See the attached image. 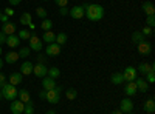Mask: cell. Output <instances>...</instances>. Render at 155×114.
Returning <instances> with one entry per match:
<instances>
[{
    "label": "cell",
    "instance_id": "cell-18",
    "mask_svg": "<svg viewBox=\"0 0 155 114\" xmlns=\"http://www.w3.org/2000/svg\"><path fill=\"white\" fill-rule=\"evenodd\" d=\"M143 109H144V112H147V114H152V112L155 111V100H153V97H149V99L146 100Z\"/></svg>",
    "mask_w": 155,
    "mask_h": 114
},
{
    "label": "cell",
    "instance_id": "cell-17",
    "mask_svg": "<svg viewBox=\"0 0 155 114\" xmlns=\"http://www.w3.org/2000/svg\"><path fill=\"white\" fill-rule=\"evenodd\" d=\"M150 69H155V66L152 65V63H140V66L137 68V72H140V74H143V75H146Z\"/></svg>",
    "mask_w": 155,
    "mask_h": 114
},
{
    "label": "cell",
    "instance_id": "cell-33",
    "mask_svg": "<svg viewBox=\"0 0 155 114\" xmlns=\"http://www.w3.org/2000/svg\"><path fill=\"white\" fill-rule=\"evenodd\" d=\"M31 34H33V32H31L30 29H20L17 35H19V39H20V40H23V39H30Z\"/></svg>",
    "mask_w": 155,
    "mask_h": 114
},
{
    "label": "cell",
    "instance_id": "cell-41",
    "mask_svg": "<svg viewBox=\"0 0 155 114\" xmlns=\"http://www.w3.org/2000/svg\"><path fill=\"white\" fill-rule=\"evenodd\" d=\"M59 14H61V16H68V8H67V6L59 8Z\"/></svg>",
    "mask_w": 155,
    "mask_h": 114
},
{
    "label": "cell",
    "instance_id": "cell-47",
    "mask_svg": "<svg viewBox=\"0 0 155 114\" xmlns=\"http://www.w3.org/2000/svg\"><path fill=\"white\" fill-rule=\"evenodd\" d=\"M39 97H41L42 100H45V99H47V91H45V90H42L41 93H39Z\"/></svg>",
    "mask_w": 155,
    "mask_h": 114
},
{
    "label": "cell",
    "instance_id": "cell-16",
    "mask_svg": "<svg viewBox=\"0 0 155 114\" xmlns=\"http://www.w3.org/2000/svg\"><path fill=\"white\" fill-rule=\"evenodd\" d=\"M33 66H34V65H33L31 62H28V60L23 62L22 66H20V74H22V75H30V74H33Z\"/></svg>",
    "mask_w": 155,
    "mask_h": 114
},
{
    "label": "cell",
    "instance_id": "cell-2",
    "mask_svg": "<svg viewBox=\"0 0 155 114\" xmlns=\"http://www.w3.org/2000/svg\"><path fill=\"white\" fill-rule=\"evenodd\" d=\"M0 93H2V97L6 99V100H16L17 97V88L14 85H11V83H5L0 86Z\"/></svg>",
    "mask_w": 155,
    "mask_h": 114
},
{
    "label": "cell",
    "instance_id": "cell-24",
    "mask_svg": "<svg viewBox=\"0 0 155 114\" xmlns=\"http://www.w3.org/2000/svg\"><path fill=\"white\" fill-rule=\"evenodd\" d=\"M19 60V54L16 51H8L6 56H5V62L6 63H16Z\"/></svg>",
    "mask_w": 155,
    "mask_h": 114
},
{
    "label": "cell",
    "instance_id": "cell-23",
    "mask_svg": "<svg viewBox=\"0 0 155 114\" xmlns=\"http://www.w3.org/2000/svg\"><path fill=\"white\" fill-rule=\"evenodd\" d=\"M9 83L14 85V86H17L19 83H22V74H20V72H12V74H9Z\"/></svg>",
    "mask_w": 155,
    "mask_h": 114
},
{
    "label": "cell",
    "instance_id": "cell-28",
    "mask_svg": "<svg viewBox=\"0 0 155 114\" xmlns=\"http://www.w3.org/2000/svg\"><path fill=\"white\" fill-rule=\"evenodd\" d=\"M130 39H132V42H134V43H137V45H138L141 40H144V35L141 34V31H134Z\"/></svg>",
    "mask_w": 155,
    "mask_h": 114
},
{
    "label": "cell",
    "instance_id": "cell-31",
    "mask_svg": "<svg viewBox=\"0 0 155 114\" xmlns=\"http://www.w3.org/2000/svg\"><path fill=\"white\" fill-rule=\"evenodd\" d=\"M23 114H34V103L31 102H27L25 103V108H23Z\"/></svg>",
    "mask_w": 155,
    "mask_h": 114
},
{
    "label": "cell",
    "instance_id": "cell-8",
    "mask_svg": "<svg viewBox=\"0 0 155 114\" xmlns=\"http://www.w3.org/2000/svg\"><path fill=\"white\" fill-rule=\"evenodd\" d=\"M30 49H31V51H36V53H39V51H41V49H42V40L41 39H39V37L37 35H33L31 34V37H30Z\"/></svg>",
    "mask_w": 155,
    "mask_h": 114
},
{
    "label": "cell",
    "instance_id": "cell-19",
    "mask_svg": "<svg viewBox=\"0 0 155 114\" xmlns=\"http://www.w3.org/2000/svg\"><path fill=\"white\" fill-rule=\"evenodd\" d=\"M17 97H19L20 102H23V103H27V102H30V100H31L28 90H25V88H22V90L17 91Z\"/></svg>",
    "mask_w": 155,
    "mask_h": 114
},
{
    "label": "cell",
    "instance_id": "cell-40",
    "mask_svg": "<svg viewBox=\"0 0 155 114\" xmlns=\"http://www.w3.org/2000/svg\"><path fill=\"white\" fill-rule=\"evenodd\" d=\"M54 3H56L59 8H64V6L68 5V0H54Z\"/></svg>",
    "mask_w": 155,
    "mask_h": 114
},
{
    "label": "cell",
    "instance_id": "cell-15",
    "mask_svg": "<svg viewBox=\"0 0 155 114\" xmlns=\"http://www.w3.org/2000/svg\"><path fill=\"white\" fill-rule=\"evenodd\" d=\"M135 85H137V88H138V91H141V93H146V91L149 90V83H147L143 77H137V79H135Z\"/></svg>",
    "mask_w": 155,
    "mask_h": 114
},
{
    "label": "cell",
    "instance_id": "cell-1",
    "mask_svg": "<svg viewBox=\"0 0 155 114\" xmlns=\"http://www.w3.org/2000/svg\"><path fill=\"white\" fill-rule=\"evenodd\" d=\"M104 16V8L98 3H88L85 6V17L90 22H98Z\"/></svg>",
    "mask_w": 155,
    "mask_h": 114
},
{
    "label": "cell",
    "instance_id": "cell-48",
    "mask_svg": "<svg viewBox=\"0 0 155 114\" xmlns=\"http://www.w3.org/2000/svg\"><path fill=\"white\" fill-rule=\"evenodd\" d=\"M28 28H30V29H36V25H34V22H31V23L28 25Z\"/></svg>",
    "mask_w": 155,
    "mask_h": 114
},
{
    "label": "cell",
    "instance_id": "cell-52",
    "mask_svg": "<svg viewBox=\"0 0 155 114\" xmlns=\"http://www.w3.org/2000/svg\"><path fill=\"white\" fill-rule=\"evenodd\" d=\"M0 56H2V46H0Z\"/></svg>",
    "mask_w": 155,
    "mask_h": 114
},
{
    "label": "cell",
    "instance_id": "cell-51",
    "mask_svg": "<svg viewBox=\"0 0 155 114\" xmlns=\"http://www.w3.org/2000/svg\"><path fill=\"white\" fill-rule=\"evenodd\" d=\"M2 68H3V60L0 59V69H2Z\"/></svg>",
    "mask_w": 155,
    "mask_h": 114
},
{
    "label": "cell",
    "instance_id": "cell-32",
    "mask_svg": "<svg viewBox=\"0 0 155 114\" xmlns=\"http://www.w3.org/2000/svg\"><path fill=\"white\" fill-rule=\"evenodd\" d=\"M30 53H31L30 46H22V48L19 49V51H17L19 57H28V56H30Z\"/></svg>",
    "mask_w": 155,
    "mask_h": 114
},
{
    "label": "cell",
    "instance_id": "cell-37",
    "mask_svg": "<svg viewBox=\"0 0 155 114\" xmlns=\"http://www.w3.org/2000/svg\"><path fill=\"white\" fill-rule=\"evenodd\" d=\"M141 34H143L144 37H150V35L153 34V28H150V26H146V25H144V28L141 29Z\"/></svg>",
    "mask_w": 155,
    "mask_h": 114
},
{
    "label": "cell",
    "instance_id": "cell-21",
    "mask_svg": "<svg viewBox=\"0 0 155 114\" xmlns=\"http://www.w3.org/2000/svg\"><path fill=\"white\" fill-rule=\"evenodd\" d=\"M2 32H5L6 35H11V34H16V25H14V23H11V22L5 23L3 26H2Z\"/></svg>",
    "mask_w": 155,
    "mask_h": 114
},
{
    "label": "cell",
    "instance_id": "cell-3",
    "mask_svg": "<svg viewBox=\"0 0 155 114\" xmlns=\"http://www.w3.org/2000/svg\"><path fill=\"white\" fill-rule=\"evenodd\" d=\"M61 93H62V86L56 85L54 90H50L47 91V102L51 103V105H58L59 100H61Z\"/></svg>",
    "mask_w": 155,
    "mask_h": 114
},
{
    "label": "cell",
    "instance_id": "cell-43",
    "mask_svg": "<svg viewBox=\"0 0 155 114\" xmlns=\"http://www.w3.org/2000/svg\"><path fill=\"white\" fill-rule=\"evenodd\" d=\"M5 83H6V75L3 72H0V86L5 85Z\"/></svg>",
    "mask_w": 155,
    "mask_h": 114
},
{
    "label": "cell",
    "instance_id": "cell-20",
    "mask_svg": "<svg viewBox=\"0 0 155 114\" xmlns=\"http://www.w3.org/2000/svg\"><path fill=\"white\" fill-rule=\"evenodd\" d=\"M143 12L146 16H155V6L152 2H144L143 3Z\"/></svg>",
    "mask_w": 155,
    "mask_h": 114
},
{
    "label": "cell",
    "instance_id": "cell-4",
    "mask_svg": "<svg viewBox=\"0 0 155 114\" xmlns=\"http://www.w3.org/2000/svg\"><path fill=\"white\" fill-rule=\"evenodd\" d=\"M68 14H70L74 20H79V19H82V17L85 16V9H84L82 5H76V6H73L71 9H68Z\"/></svg>",
    "mask_w": 155,
    "mask_h": 114
},
{
    "label": "cell",
    "instance_id": "cell-50",
    "mask_svg": "<svg viewBox=\"0 0 155 114\" xmlns=\"http://www.w3.org/2000/svg\"><path fill=\"white\" fill-rule=\"evenodd\" d=\"M112 114H124V112H121V111H120V109H115V111H113V112H112Z\"/></svg>",
    "mask_w": 155,
    "mask_h": 114
},
{
    "label": "cell",
    "instance_id": "cell-11",
    "mask_svg": "<svg viewBox=\"0 0 155 114\" xmlns=\"http://www.w3.org/2000/svg\"><path fill=\"white\" fill-rule=\"evenodd\" d=\"M42 86H44L45 91L54 90V88H56V79L50 77V75H45V77H42Z\"/></svg>",
    "mask_w": 155,
    "mask_h": 114
},
{
    "label": "cell",
    "instance_id": "cell-7",
    "mask_svg": "<svg viewBox=\"0 0 155 114\" xmlns=\"http://www.w3.org/2000/svg\"><path fill=\"white\" fill-rule=\"evenodd\" d=\"M33 72H34V75L36 77H45L47 75V72H48V68H47V65L45 63H36V65L33 66Z\"/></svg>",
    "mask_w": 155,
    "mask_h": 114
},
{
    "label": "cell",
    "instance_id": "cell-44",
    "mask_svg": "<svg viewBox=\"0 0 155 114\" xmlns=\"http://www.w3.org/2000/svg\"><path fill=\"white\" fill-rule=\"evenodd\" d=\"M5 16H8V17L14 16V9H11V8H6V9H5Z\"/></svg>",
    "mask_w": 155,
    "mask_h": 114
},
{
    "label": "cell",
    "instance_id": "cell-49",
    "mask_svg": "<svg viewBox=\"0 0 155 114\" xmlns=\"http://www.w3.org/2000/svg\"><path fill=\"white\" fill-rule=\"evenodd\" d=\"M45 114H56V111H54V109H48Z\"/></svg>",
    "mask_w": 155,
    "mask_h": 114
},
{
    "label": "cell",
    "instance_id": "cell-5",
    "mask_svg": "<svg viewBox=\"0 0 155 114\" xmlns=\"http://www.w3.org/2000/svg\"><path fill=\"white\" fill-rule=\"evenodd\" d=\"M123 75H124V80H126V82H135V79L138 77L137 68H134V66H126V69L123 71Z\"/></svg>",
    "mask_w": 155,
    "mask_h": 114
},
{
    "label": "cell",
    "instance_id": "cell-53",
    "mask_svg": "<svg viewBox=\"0 0 155 114\" xmlns=\"http://www.w3.org/2000/svg\"><path fill=\"white\" fill-rule=\"evenodd\" d=\"M2 99H3V97H2V93H0V100H2Z\"/></svg>",
    "mask_w": 155,
    "mask_h": 114
},
{
    "label": "cell",
    "instance_id": "cell-29",
    "mask_svg": "<svg viewBox=\"0 0 155 114\" xmlns=\"http://www.w3.org/2000/svg\"><path fill=\"white\" fill-rule=\"evenodd\" d=\"M47 75H50V77H53V79H58L59 75H61V69L58 66H53V68H48V72Z\"/></svg>",
    "mask_w": 155,
    "mask_h": 114
},
{
    "label": "cell",
    "instance_id": "cell-55",
    "mask_svg": "<svg viewBox=\"0 0 155 114\" xmlns=\"http://www.w3.org/2000/svg\"><path fill=\"white\" fill-rule=\"evenodd\" d=\"M42 2H48V0H42Z\"/></svg>",
    "mask_w": 155,
    "mask_h": 114
},
{
    "label": "cell",
    "instance_id": "cell-26",
    "mask_svg": "<svg viewBox=\"0 0 155 114\" xmlns=\"http://www.w3.org/2000/svg\"><path fill=\"white\" fill-rule=\"evenodd\" d=\"M67 40H68V35H67L65 32H59V34H56V40H54V42H56L58 45H61V46H62V45H65Z\"/></svg>",
    "mask_w": 155,
    "mask_h": 114
},
{
    "label": "cell",
    "instance_id": "cell-42",
    "mask_svg": "<svg viewBox=\"0 0 155 114\" xmlns=\"http://www.w3.org/2000/svg\"><path fill=\"white\" fill-rule=\"evenodd\" d=\"M5 42H6V34L0 31V46H2V45H3Z\"/></svg>",
    "mask_w": 155,
    "mask_h": 114
},
{
    "label": "cell",
    "instance_id": "cell-10",
    "mask_svg": "<svg viewBox=\"0 0 155 114\" xmlns=\"http://www.w3.org/2000/svg\"><path fill=\"white\" fill-rule=\"evenodd\" d=\"M23 108H25L23 102H20V100H11L9 109L12 114H23Z\"/></svg>",
    "mask_w": 155,
    "mask_h": 114
},
{
    "label": "cell",
    "instance_id": "cell-30",
    "mask_svg": "<svg viewBox=\"0 0 155 114\" xmlns=\"http://www.w3.org/2000/svg\"><path fill=\"white\" fill-rule=\"evenodd\" d=\"M41 28H42L44 31H51V28H53V22H51L50 19H44Z\"/></svg>",
    "mask_w": 155,
    "mask_h": 114
},
{
    "label": "cell",
    "instance_id": "cell-45",
    "mask_svg": "<svg viewBox=\"0 0 155 114\" xmlns=\"http://www.w3.org/2000/svg\"><path fill=\"white\" fill-rule=\"evenodd\" d=\"M0 22H2V23L5 25V23H8V22H9V17H8V16H5V14H2V16H0Z\"/></svg>",
    "mask_w": 155,
    "mask_h": 114
},
{
    "label": "cell",
    "instance_id": "cell-39",
    "mask_svg": "<svg viewBox=\"0 0 155 114\" xmlns=\"http://www.w3.org/2000/svg\"><path fill=\"white\" fill-rule=\"evenodd\" d=\"M36 60H37V63H45L47 62V54H37Z\"/></svg>",
    "mask_w": 155,
    "mask_h": 114
},
{
    "label": "cell",
    "instance_id": "cell-54",
    "mask_svg": "<svg viewBox=\"0 0 155 114\" xmlns=\"http://www.w3.org/2000/svg\"><path fill=\"white\" fill-rule=\"evenodd\" d=\"M126 114H134V112H126Z\"/></svg>",
    "mask_w": 155,
    "mask_h": 114
},
{
    "label": "cell",
    "instance_id": "cell-6",
    "mask_svg": "<svg viewBox=\"0 0 155 114\" xmlns=\"http://www.w3.org/2000/svg\"><path fill=\"white\" fill-rule=\"evenodd\" d=\"M120 111L121 112H132L134 111V102L130 100V97H126V99H121V103H120Z\"/></svg>",
    "mask_w": 155,
    "mask_h": 114
},
{
    "label": "cell",
    "instance_id": "cell-34",
    "mask_svg": "<svg viewBox=\"0 0 155 114\" xmlns=\"http://www.w3.org/2000/svg\"><path fill=\"white\" fill-rule=\"evenodd\" d=\"M65 97L68 100H74L78 97V91L74 90V88H70V90H67V93H65Z\"/></svg>",
    "mask_w": 155,
    "mask_h": 114
},
{
    "label": "cell",
    "instance_id": "cell-9",
    "mask_svg": "<svg viewBox=\"0 0 155 114\" xmlns=\"http://www.w3.org/2000/svg\"><path fill=\"white\" fill-rule=\"evenodd\" d=\"M138 53L143 54V56H149L152 53V43L147 40H141L138 43Z\"/></svg>",
    "mask_w": 155,
    "mask_h": 114
},
{
    "label": "cell",
    "instance_id": "cell-13",
    "mask_svg": "<svg viewBox=\"0 0 155 114\" xmlns=\"http://www.w3.org/2000/svg\"><path fill=\"white\" fill-rule=\"evenodd\" d=\"M124 93H126V96H127V97L135 96V94L138 93V88H137L135 82H127V83H126V86H124Z\"/></svg>",
    "mask_w": 155,
    "mask_h": 114
},
{
    "label": "cell",
    "instance_id": "cell-35",
    "mask_svg": "<svg viewBox=\"0 0 155 114\" xmlns=\"http://www.w3.org/2000/svg\"><path fill=\"white\" fill-rule=\"evenodd\" d=\"M36 16L39 17V19H47V9L45 8H36Z\"/></svg>",
    "mask_w": 155,
    "mask_h": 114
},
{
    "label": "cell",
    "instance_id": "cell-46",
    "mask_svg": "<svg viewBox=\"0 0 155 114\" xmlns=\"http://www.w3.org/2000/svg\"><path fill=\"white\" fill-rule=\"evenodd\" d=\"M20 2L22 0H9V5L11 6H17V5H20Z\"/></svg>",
    "mask_w": 155,
    "mask_h": 114
},
{
    "label": "cell",
    "instance_id": "cell-25",
    "mask_svg": "<svg viewBox=\"0 0 155 114\" xmlns=\"http://www.w3.org/2000/svg\"><path fill=\"white\" fill-rule=\"evenodd\" d=\"M123 82H126L123 72H113V74H112V83H113V85H121Z\"/></svg>",
    "mask_w": 155,
    "mask_h": 114
},
{
    "label": "cell",
    "instance_id": "cell-56",
    "mask_svg": "<svg viewBox=\"0 0 155 114\" xmlns=\"http://www.w3.org/2000/svg\"><path fill=\"white\" fill-rule=\"evenodd\" d=\"M0 16H2V12H0Z\"/></svg>",
    "mask_w": 155,
    "mask_h": 114
},
{
    "label": "cell",
    "instance_id": "cell-38",
    "mask_svg": "<svg viewBox=\"0 0 155 114\" xmlns=\"http://www.w3.org/2000/svg\"><path fill=\"white\" fill-rule=\"evenodd\" d=\"M153 25H155V16H146V26L153 28Z\"/></svg>",
    "mask_w": 155,
    "mask_h": 114
},
{
    "label": "cell",
    "instance_id": "cell-27",
    "mask_svg": "<svg viewBox=\"0 0 155 114\" xmlns=\"http://www.w3.org/2000/svg\"><path fill=\"white\" fill-rule=\"evenodd\" d=\"M31 22H33V17H31L30 12H23V14L20 16V23L22 25H27V26H28Z\"/></svg>",
    "mask_w": 155,
    "mask_h": 114
},
{
    "label": "cell",
    "instance_id": "cell-14",
    "mask_svg": "<svg viewBox=\"0 0 155 114\" xmlns=\"http://www.w3.org/2000/svg\"><path fill=\"white\" fill-rule=\"evenodd\" d=\"M9 48H17L20 45V39H19V35L16 34H11V35H6V42H5Z\"/></svg>",
    "mask_w": 155,
    "mask_h": 114
},
{
    "label": "cell",
    "instance_id": "cell-22",
    "mask_svg": "<svg viewBox=\"0 0 155 114\" xmlns=\"http://www.w3.org/2000/svg\"><path fill=\"white\" fill-rule=\"evenodd\" d=\"M56 40V34L54 32H51V31H45L44 35H42V42H45L47 45L48 43H54Z\"/></svg>",
    "mask_w": 155,
    "mask_h": 114
},
{
    "label": "cell",
    "instance_id": "cell-36",
    "mask_svg": "<svg viewBox=\"0 0 155 114\" xmlns=\"http://www.w3.org/2000/svg\"><path fill=\"white\" fill-rule=\"evenodd\" d=\"M147 83H153L155 82V69H150L147 74H146V79H144Z\"/></svg>",
    "mask_w": 155,
    "mask_h": 114
},
{
    "label": "cell",
    "instance_id": "cell-12",
    "mask_svg": "<svg viewBox=\"0 0 155 114\" xmlns=\"http://www.w3.org/2000/svg\"><path fill=\"white\" fill-rule=\"evenodd\" d=\"M59 53H61V45H58L56 42L47 45V49H45L47 56H59Z\"/></svg>",
    "mask_w": 155,
    "mask_h": 114
}]
</instances>
